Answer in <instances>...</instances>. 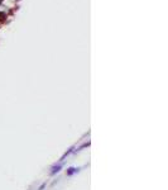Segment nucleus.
Wrapping results in <instances>:
<instances>
[{
	"instance_id": "39448f33",
	"label": "nucleus",
	"mask_w": 168,
	"mask_h": 190,
	"mask_svg": "<svg viewBox=\"0 0 168 190\" xmlns=\"http://www.w3.org/2000/svg\"><path fill=\"white\" fill-rule=\"evenodd\" d=\"M46 185H47V182H43V184H42L41 186H39V189H38V190H43V189L46 188Z\"/></svg>"
},
{
	"instance_id": "20e7f679",
	"label": "nucleus",
	"mask_w": 168,
	"mask_h": 190,
	"mask_svg": "<svg viewBox=\"0 0 168 190\" xmlns=\"http://www.w3.org/2000/svg\"><path fill=\"white\" fill-rule=\"evenodd\" d=\"M89 146H90V142H86V143H83V145L81 146V147H78L77 149H76V151H77V152H78V151H82V149H83V148H86V147H89Z\"/></svg>"
},
{
	"instance_id": "7ed1b4c3",
	"label": "nucleus",
	"mask_w": 168,
	"mask_h": 190,
	"mask_svg": "<svg viewBox=\"0 0 168 190\" xmlns=\"http://www.w3.org/2000/svg\"><path fill=\"white\" fill-rule=\"evenodd\" d=\"M78 171H80V169H76V167H68L66 174H67V176H72L74 174H77Z\"/></svg>"
},
{
	"instance_id": "f257e3e1",
	"label": "nucleus",
	"mask_w": 168,
	"mask_h": 190,
	"mask_svg": "<svg viewBox=\"0 0 168 190\" xmlns=\"http://www.w3.org/2000/svg\"><path fill=\"white\" fill-rule=\"evenodd\" d=\"M74 152H75V146H72V147H70V148L67 149V151H66V152L63 153V155H62V157L60 159V162H65V160L67 159V157L70 156L71 153H74Z\"/></svg>"
},
{
	"instance_id": "f03ea898",
	"label": "nucleus",
	"mask_w": 168,
	"mask_h": 190,
	"mask_svg": "<svg viewBox=\"0 0 168 190\" xmlns=\"http://www.w3.org/2000/svg\"><path fill=\"white\" fill-rule=\"evenodd\" d=\"M63 167V162H58L52 167V171H51V175H56L57 173H60L61 169Z\"/></svg>"
}]
</instances>
